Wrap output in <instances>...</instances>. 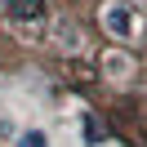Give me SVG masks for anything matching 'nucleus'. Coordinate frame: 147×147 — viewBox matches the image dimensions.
<instances>
[{
  "instance_id": "7ed1b4c3",
  "label": "nucleus",
  "mask_w": 147,
  "mask_h": 147,
  "mask_svg": "<svg viewBox=\"0 0 147 147\" xmlns=\"http://www.w3.org/2000/svg\"><path fill=\"white\" fill-rule=\"evenodd\" d=\"M18 147H49V138L40 134V129H27V134L18 138Z\"/></svg>"
},
{
  "instance_id": "f03ea898",
  "label": "nucleus",
  "mask_w": 147,
  "mask_h": 147,
  "mask_svg": "<svg viewBox=\"0 0 147 147\" xmlns=\"http://www.w3.org/2000/svg\"><path fill=\"white\" fill-rule=\"evenodd\" d=\"M9 9L18 13V18H40L45 5H40V0H9Z\"/></svg>"
},
{
  "instance_id": "f257e3e1",
  "label": "nucleus",
  "mask_w": 147,
  "mask_h": 147,
  "mask_svg": "<svg viewBox=\"0 0 147 147\" xmlns=\"http://www.w3.org/2000/svg\"><path fill=\"white\" fill-rule=\"evenodd\" d=\"M102 22H107V31H111V36H129V27H134L129 9H120V5H111V9L102 13Z\"/></svg>"
},
{
  "instance_id": "20e7f679",
  "label": "nucleus",
  "mask_w": 147,
  "mask_h": 147,
  "mask_svg": "<svg viewBox=\"0 0 147 147\" xmlns=\"http://www.w3.org/2000/svg\"><path fill=\"white\" fill-rule=\"evenodd\" d=\"M98 138H102V125H98V120H85V143H98Z\"/></svg>"
}]
</instances>
